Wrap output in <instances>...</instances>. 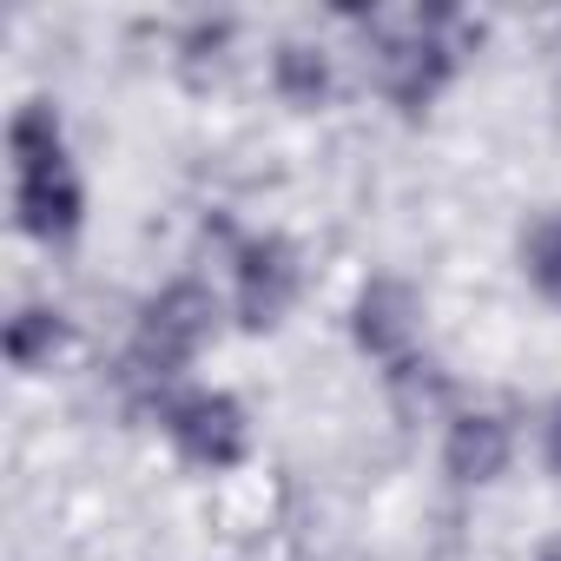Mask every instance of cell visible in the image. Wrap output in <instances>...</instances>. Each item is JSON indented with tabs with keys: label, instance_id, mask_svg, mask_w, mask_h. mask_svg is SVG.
<instances>
[{
	"label": "cell",
	"instance_id": "cell-8",
	"mask_svg": "<svg viewBox=\"0 0 561 561\" xmlns=\"http://www.w3.org/2000/svg\"><path fill=\"white\" fill-rule=\"evenodd\" d=\"M8 146H14V172H47V165H67V133H60V113H54L47 100H34V106H21V113H14Z\"/></svg>",
	"mask_w": 561,
	"mask_h": 561
},
{
	"label": "cell",
	"instance_id": "cell-12",
	"mask_svg": "<svg viewBox=\"0 0 561 561\" xmlns=\"http://www.w3.org/2000/svg\"><path fill=\"white\" fill-rule=\"evenodd\" d=\"M541 449H548V462L561 469V403L548 410V423H541Z\"/></svg>",
	"mask_w": 561,
	"mask_h": 561
},
{
	"label": "cell",
	"instance_id": "cell-7",
	"mask_svg": "<svg viewBox=\"0 0 561 561\" xmlns=\"http://www.w3.org/2000/svg\"><path fill=\"white\" fill-rule=\"evenodd\" d=\"M443 469L456 482H495L508 469V423L502 416H456L443 436Z\"/></svg>",
	"mask_w": 561,
	"mask_h": 561
},
{
	"label": "cell",
	"instance_id": "cell-2",
	"mask_svg": "<svg viewBox=\"0 0 561 561\" xmlns=\"http://www.w3.org/2000/svg\"><path fill=\"white\" fill-rule=\"evenodd\" d=\"M211 318H218V305H211V291H205V285H192V277H185V285H172V291H159V298L146 305V318H139L133 370H139V377H152V383L179 377V370L205 351Z\"/></svg>",
	"mask_w": 561,
	"mask_h": 561
},
{
	"label": "cell",
	"instance_id": "cell-6",
	"mask_svg": "<svg viewBox=\"0 0 561 561\" xmlns=\"http://www.w3.org/2000/svg\"><path fill=\"white\" fill-rule=\"evenodd\" d=\"M14 205H21V225L47 244L73 238L80 218H87V192L73 179V165H47V172H14Z\"/></svg>",
	"mask_w": 561,
	"mask_h": 561
},
{
	"label": "cell",
	"instance_id": "cell-1",
	"mask_svg": "<svg viewBox=\"0 0 561 561\" xmlns=\"http://www.w3.org/2000/svg\"><path fill=\"white\" fill-rule=\"evenodd\" d=\"M456 14L449 8H410V14H370V60H377V87L403 106L423 113L449 73H456Z\"/></svg>",
	"mask_w": 561,
	"mask_h": 561
},
{
	"label": "cell",
	"instance_id": "cell-13",
	"mask_svg": "<svg viewBox=\"0 0 561 561\" xmlns=\"http://www.w3.org/2000/svg\"><path fill=\"white\" fill-rule=\"evenodd\" d=\"M541 561H561V541H554V548H548V554H541Z\"/></svg>",
	"mask_w": 561,
	"mask_h": 561
},
{
	"label": "cell",
	"instance_id": "cell-11",
	"mask_svg": "<svg viewBox=\"0 0 561 561\" xmlns=\"http://www.w3.org/2000/svg\"><path fill=\"white\" fill-rule=\"evenodd\" d=\"M522 257H528V277H535V291L561 305V211L535 218V231L522 238Z\"/></svg>",
	"mask_w": 561,
	"mask_h": 561
},
{
	"label": "cell",
	"instance_id": "cell-9",
	"mask_svg": "<svg viewBox=\"0 0 561 561\" xmlns=\"http://www.w3.org/2000/svg\"><path fill=\"white\" fill-rule=\"evenodd\" d=\"M271 80H277V93H285L291 106H324V93H331V60H324V47L285 41V47H277V60H271Z\"/></svg>",
	"mask_w": 561,
	"mask_h": 561
},
{
	"label": "cell",
	"instance_id": "cell-4",
	"mask_svg": "<svg viewBox=\"0 0 561 561\" xmlns=\"http://www.w3.org/2000/svg\"><path fill=\"white\" fill-rule=\"evenodd\" d=\"M298 298V251L285 238H244L238 244V324L271 331Z\"/></svg>",
	"mask_w": 561,
	"mask_h": 561
},
{
	"label": "cell",
	"instance_id": "cell-3",
	"mask_svg": "<svg viewBox=\"0 0 561 561\" xmlns=\"http://www.w3.org/2000/svg\"><path fill=\"white\" fill-rule=\"evenodd\" d=\"M165 430L172 443L198 462V469H231L251 443L244 430V410L225 397V390H192V397H172L165 403Z\"/></svg>",
	"mask_w": 561,
	"mask_h": 561
},
{
	"label": "cell",
	"instance_id": "cell-10",
	"mask_svg": "<svg viewBox=\"0 0 561 561\" xmlns=\"http://www.w3.org/2000/svg\"><path fill=\"white\" fill-rule=\"evenodd\" d=\"M60 344H67L60 311H41V305L14 311V324H8V357H14V370H41V364H54Z\"/></svg>",
	"mask_w": 561,
	"mask_h": 561
},
{
	"label": "cell",
	"instance_id": "cell-5",
	"mask_svg": "<svg viewBox=\"0 0 561 561\" xmlns=\"http://www.w3.org/2000/svg\"><path fill=\"white\" fill-rule=\"evenodd\" d=\"M357 344L370 357H383L390 370L416 357V291L397 277H370L357 298Z\"/></svg>",
	"mask_w": 561,
	"mask_h": 561
}]
</instances>
